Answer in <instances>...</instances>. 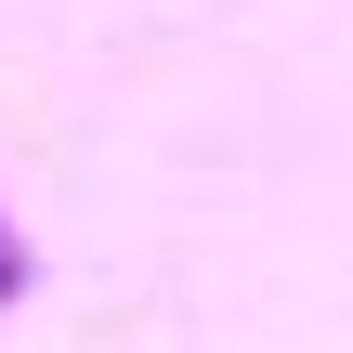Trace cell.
Instances as JSON below:
<instances>
[{"label": "cell", "mask_w": 353, "mask_h": 353, "mask_svg": "<svg viewBox=\"0 0 353 353\" xmlns=\"http://www.w3.org/2000/svg\"><path fill=\"white\" fill-rule=\"evenodd\" d=\"M26 288H39V262H26V249H13V236H0V314H13V301H26Z\"/></svg>", "instance_id": "obj_1"}, {"label": "cell", "mask_w": 353, "mask_h": 353, "mask_svg": "<svg viewBox=\"0 0 353 353\" xmlns=\"http://www.w3.org/2000/svg\"><path fill=\"white\" fill-rule=\"evenodd\" d=\"M0 236H13V223H0Z\"/></svg>", "instance_id": "obj_2"}]
</instances>
